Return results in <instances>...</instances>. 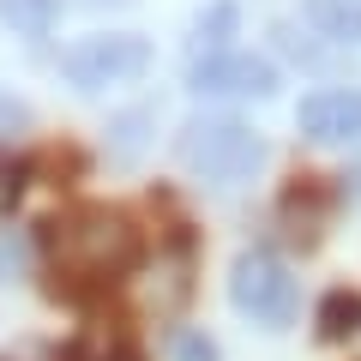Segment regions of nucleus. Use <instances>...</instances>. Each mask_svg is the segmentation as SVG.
I'll use <instances>...</instances> for the list:
<instances>
[{
  "label": "nucleus",
  "mask_w": 361,
  "mask_h": 361,
  "mask_svg": "<svg viewBox=\"0 0 361 361\" xmlns=\"http://www.w3.org/2000/svg\"><path fill=\"white\" fill-rule=\"evenodd\" d=\"M271 145L235 115H193L180 127V163L193 169L205 187H241L265 169Z\"/></svg>",
  "instance_id": "obj_1"
},
{
  "label": "nucleus",
  "mask_w": 361,
  "mask_h": 361,
  "mask_svg": "<svg viewBox=\"0 0 361 361\" xmlns=\"http://www.w3.org/2000/svg\"><path fill=\"white\" fill-rule=\"evenodd\" d=\"M49 241H54V259L78 277H121V271L139 259V235L121 211H103V205H85L73 217L49 223Z\"/></svg>",
  "instance_id": "obj_2"
},
{
  "label": "nucleus",
  "mask_w": 361,
  "mask_h": 361,
  "mask_svg": "<svg viewBox=\"0 0 361 361\" xmlns=\"http://www.w3.org/2000/svg\"><path fill=\"white\" fill-rule=\"evenodd\" d=\"M157 49L139 37V30H103V37H85L61 54V73L73 90L85 97H103V90H121V85H139L151 73Z\"/></svg>",
  "instance_id": "obj_3"
},
{
  "label": "nucleus",
  "mask_w": 361,
  "mask_h": 361,
  "mask_svg": "<svg viewBox=\"0 0 361 361\" xmlns=\"http://www.w3.org/2000/svg\"><path fill=\"white\" fill-rule=\"evenodd\" d=\"M229 301H235V313H247L253 325L283 331V325H295V313H301V283H295V271H289L277 253L247 247V253L229 265Z\"/></svg>",
  "instance_id": "obj_4"
},
{
  "label": "nucleus",
  "mask_w": 361,
  "mask_h": 361,
  "mask_svg": "<svg viewBox=\"0 0 361 361\" xmlns=\"http://www.w3.org/2000/svg\"><path fill=\"white\" fill-rule=\"evenodd\" d=\"M187 90L193 97H235V103H265L277 97V61L253 49H223L187 66Z\"/></svg>",
  "instance_id": "obj_5"
},
{
  "label": "nucleus",
  "mask_w": 361,
  "mask_h": 361,
  "mask_svg": "<svg viewBox=\"0 0 361 361\" xmlns=\"http://www.w3.org/2000/svg\"><path fill=\"white\" fill-rule=\"evenodd\" d=\"M295 127L313 145H361V85H325L301 97Z\"/></svg>",
  "instance_id": "obj_6"
},
{
  "label": "nucleus",
  "mask_w": 361,
  "mask_h": 361,
  "mask_svg": "<svg viewBox=\"0 0 361 361\" xmlns=\"http://www.w3.org/2000/svg\"><path fill=\"white\" fill-rule=\"evenodd\" d=\"M61 13H66V0H0V25L13 37H30V42L49 37L61 25Z\"/></svg>",
  "instance_id": "obj_7"
},
{
  "label": "nucleus",
  "mask_w": 361,
  "mask_h": 361,
  "mask_svg": "<svg viewBox=\"0 0 361 361\" xmlns=\"http://www.w3.org/2000/svg\"><path fill=\"white\" fill-rule=\"evenodd\" d=\"M235 30H241V13H235L229 0L199 6V13H193V49H199V61H205V54H223Z\"/></svg>",
  "instance_id": "obj_8"
},
{
  "label": "nucleus",
  "mask_w": 361,
  "mask_h": 361,
  "mask_svg": "<svg viewBox=\"0 0 361 361\" xmlns=\"http://www.w3.org/2000/svg\"><path fill=\"white\" fill-rule=\"evenodd\" d=\"M151 127H157V109L139 103V109H121L115 121H109V151L121 157V163H133V157L151 145Z\"/></svg>",
  "instance_id": "obj_9"
},
{
  "label": "nucleus",
  "mask_w": 361,
  "mask_h": 361,
  "mask_svg": "<svg viewBox=\"0 0 361 361\" xmlns=\"http://www.w3.org/2000/svg\"><path fill=\"white\" fill-rule=\"evenodd\" d=\"M271 37H277V49L289 54V61H301V66H313V73H325V66H331V42L319 37V30H307V25H277L271 30Z\"/></svg>",
  "instance_id": "obj_10"
},
{
  "label": "nucleus",
  "mask_w": 361,
  "mask_h": 361,
  "mask_svg": "<svg viewBox=\"0 0 361 361\" xmlns=\"http://www.w3.org/2000/svg\"><path fill=\"white\" fill-rule=\"evenodd\" d=\"M307 18L319 25V37L325 42H361V6H349V0H313L307 6Z\"/></svg>",
  "instance_id": "obj_11"
},
{
  "label": "nucleus",
  "mask_w": 361,
  "mask_h": 361,
  "mask_svg": "<svg viewBox=\"0 0 361 361\" xmlns=\"http://www.w3.org/2000/svg\"><path fill=\"white\" fill-rule=\"evenodd\" d=\"M355 319H361V301H355V295H331V301L319 307V331H325V337L355 331Z\"/></svg>",
  "instance_id": "obj_12"
},
{
  "label": "nucleus",
  "mask_w": 361,
  "mask_h": 361,
  "mask_svg": "<svg viewBox=\"0 0 361 361\" xmlns=\"http://www.w3.org/2000/svg\"><path fill=\"white\" fill-rule=\"evenodd\" d=\"M175 361H223V349L205 331H175Z\"/></svg>",
  "instance_id": "obj_13"
},
{
  "label": "nucleus",
  "mask_w": 361,
  "mask_h": 361,
  "mask_svg": "<svg viewBox=\"0 0 361 361\" xmlns=\"http://www.w3.org/2000/svg\"><path fill=\"white\" fill-rule=\"evenodd\" d=\"M30 127V103H18L13 90H0V133H18Z\"/></svg>",
  "instance_id": "obj_14"
},
{
  "label": "nucleus",
  "mask_w": 361,
  "mask_h": 361,
  "mask_svg": "<svg viewBox=\"0 0 361 361\" xmlns=\"http://www.w3.org/2000/svg\"><path fill=\"white\" fill-rule=\"evenodd\" d=\"M18 187H25V180H18V169H13V163H0V217H13Z\"/></svg>",
  "instance_id": "obj_15"
},
{
  "label": "nucleus",
  "mask_w": 361,
  "mask_h": 361,
  "mask_svg": "<svg viewBox=\"0 0 361 361\" xmlns=\"http://www.w3.org/2000/svg\"><path fill=\"white\" fill-rule=\"evenodd\" d=\"M349 6H361V0H349Z\"/></svg>",
  "instance_id": "obj_16"
}]
</instances>
